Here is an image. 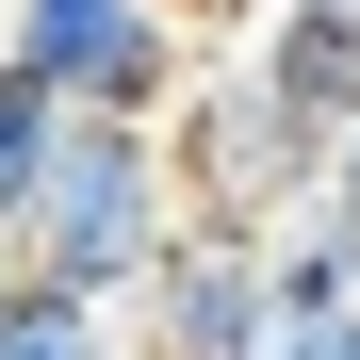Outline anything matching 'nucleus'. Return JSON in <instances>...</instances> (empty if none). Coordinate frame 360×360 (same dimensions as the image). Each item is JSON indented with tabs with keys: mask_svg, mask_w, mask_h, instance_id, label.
<instances>
[{
	"mask_svg": "<svg viewBox=\"0 0 360 360\" xmlns=\"http://www.w3.org/2000/svg\"><path fill=\"white\" fill-rule=\"evenodd\" d=\"M180 229H197V180H180L164 115H66V148H49L33 213H17V278H66L98 311H131Z\"/></svg>",
	"mask_w": 360,
	"mask_h": 360,
	"instance_id": "1",
	"label": "nucleus"
},
{
	"mask_svg": "<svg viewBox=\"0 0 360 360\" xmlns=\"http://www.w3.org/2000/svg\"><path fill=\"white\" fill-rule=\"evenodd\" d=\"M180 180H197V213H246V229H278L295 197H328V115L295 98L262 49H213L197 82H180Z\"/></svg>",
	"mask_w": 360,
	"mask_h": 360,
	"instance_id": "2",
	"label": "nucleus"
},
{
	"mask_svg": "<svg viewBox=\"0 0 360 360\" xmlns=\"http://www.w3.org/2000/svg\"><path fill=\"white\" fill-rule=\"evenodd\" d=\"M278 311H295V295H278V229H246V213H197L164 246V278L131 295L148 360H262Z\"/></svg>",
	"mask_w": 360,
	"mask_h": 360,
	"instance_id": "3",
	"label": "nucleus"
},
{
	"mask_svg": "<svg viewBox=\"0 0 360 360\" xmlns=\"http://www.w3.org/2000/svg\"><path fill=\"white\" fill-rule=\"evenodd\" d=\"M246 49H262V66L328 115V148L360 131V0H262V17H246Z\"/></svg>",
	"mask_w": 360,
	"mask_h": 360,
	"instance_id": "4",
	"label": "nucleus"
},
{
	"mask_svg": "<svg viewBox=\"0 0 360 360\" xmlns=\"http://www.w3.org/2000/svg\"><path fill=\"white\" fill-rule=\"evenodd\" d=\"M66 82H49V66H17V49H0V229H17L33 213V180H49V148H66Z\"/></svg>",
	"mask_w": 360,
	"mask_h": 360,
	"instance_id": "5",
	"label": "nucleus"
},
{
	"mask_svg": "<svg viewBox=\"0 0 360 360\" xmlns=\"http://www.w3.org/2000/svg\"><path fill=\"white\" fill-rule=\"evenodd\" d=\"M0 360H115V311L66 278H0Z\"/></svg>",
	"mask_w": 360,
	"mask_h": 360,
	"instance_id": "6",
	"label": "nucleus"
},
{
	"mask_svg": "<svg viewBox=\"0 0 360 360\" xmlns=\"http://www.w3.org/2000/svg\"><path fill=\"white\" fill-rule=\"evenodd\" d=\"M262 360H360V295H295L262 328Z\"/></svg>",
	"mask_w": 360,
	"mask_h": 360,
	"instance_id": "7",
	"label": "nucleus"
},
{
	"mask_svg": "<svg viewBox=\"0 0 360 360\" xmlns=\"http://www.w3.org/2000/svg\"><path fill=\"white\" fill-rule=\"evenodd\" d=\"M328 213H344V229H360V131H344V148H328Z\"/></svg>",
	"mask_w": 360,
	"mask_h": 360,
	"instance_id": "8",
	"label": "nucleus"
},
{
	"mask_svg": "<svg viewBox=\"0 0 360 360\" xmlns=\"http://www.w3.org/2000/svg\"><path fill=\"white\" fill-rule=\"evenodd\" d=\"M0 278H17V229H0Z\"/></svg>",
	"mask_w": 360,
	"mask_h": 360,
	"instance_id": "9",
	"label": "nucleus"
},
{
	"mask_svg": "<svg viewBox=\"0 0 360 360\" xmlns=\"http://www.w3.org/2000/svg\"><path fill=\"white\" fill-rule=\"evenodd\" d=\"M180 17H197V0H180Z\"/></svg>",
	"mask_w": 360,
	"mask_h": 360,
	"instance_id": "10",
	"label": "nucleus"
}]
</instances>
